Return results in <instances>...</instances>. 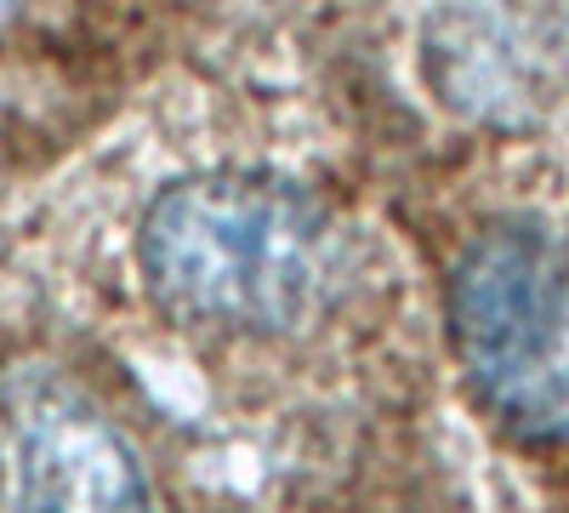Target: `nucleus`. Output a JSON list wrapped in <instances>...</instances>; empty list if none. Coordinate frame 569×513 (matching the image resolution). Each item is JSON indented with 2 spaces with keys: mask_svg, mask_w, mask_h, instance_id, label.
Here are the masks:
<instances>
[{
  "mask_svg": "<svg viewBox=\"0 0 569 513\" xmlns=\"http://www.w3.org/2000/svg\"><path fill=\"white\" fill-rule=\"evenodd\" d=\"M137 251L154 303L206 332H297L337 286V228L325 206L251 171L166 189L142 217Z\"/></svg>",
  "mask_w": 569,
  "mask_h": 513,
  "instance_id": "f257e3e1",
  "label": "nucleus"
},
{
  "mask_svg": "<svg viewBox=\"0 0 569 513\" xmlns=\"http://www.w3.org/2000/svg\"><path fill=\"white\" fill-rule=\"evenodd\" d=\"M7 513H154L131 445L74 399H34L18 416Z\"/></svg>",
  "mask_w": 569,
  "mask_h": 513,
  "instance_id": "7ed1b4c3",
  "label": "nucleus"
},
{
  "mask_svg": "<svg viewBox=\"0 0 569 513\" xmlns=\"http://www.w3.org/2000/svg\"><path fill=\"white\" fill-rule=\"evenodd\" d=\"M450 332L479 399L525 440H569V228L490 223L456 263Z\"/></svg>",
  "mask_w": 569,
  "mask_h": 513,
  "instance_id": "f03ea898",
  "label": "nucleus"
}]
</instances>
